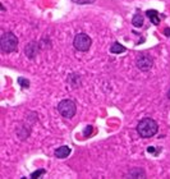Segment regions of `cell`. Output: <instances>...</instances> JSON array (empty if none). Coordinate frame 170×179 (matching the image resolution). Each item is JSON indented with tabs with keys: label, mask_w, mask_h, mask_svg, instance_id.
Instances as JSON below:
<instances>
[{
	"label": "cell",
	"mask_w": 170,
	"mask_h": 179,
	"mask_svg": "<svg viewBox=\"0 0 170 179\" xmlns=\"http://www.w3.org/2000/svg\"><path fill=\"white\" fill-rule=\"evenodd\" d=\"M157 131H159V126H157V123L151 118H145V119L140 120V123H138V126H137L138 134L143 138L153 137V136L157 133Z\"/></svg>",
	"instance_id": "cell-1"
},
{
	"label": "cell",
	"mask_w": 170,
	"mask_h": 179,
	"mask_svg": "<svg viewBox=\"0 0 170 179\" xmlns=\"http://www.w3.org/2000/svg\"><path fill=\"white\" fill-rule=\"evenodd\" d=\"M0 48L4 53H13L18 48V38L13 32H5L0 38Z\"/></svg>",
	"instance_id": "cell-2"
},
{
	"label": "cell",
	"mask_w": 170,
	"mask_h": 179,
	"mask_svg": "<svg viewBox=\"0 0 170 179\" xmlns=\"http://www.w3.org/2000/svg\"><path fill=\"white\" fill-rule=\"evenodd\" d=\"M58 110H59L61 116H64L67 119H71L76 115L77 106H76L74 101H72V100H61L59 105H58Z\"/></svg>",
	"instance_id": "cell-3"
},
{
	"label": "cell",
	"mask_w": 170,
	"mask_h": 179,
	"mask_svg": "<svg viewBox=\"0 0 170 179\" xmlns=\"http://www.w3.org/2000/svg\"><path fill=\"white\" fill-rule=\"evenodd\" d=\"M92 45V40L90 36L86 33H78L76 35L74 40H73V46L76 48V50L78 51H87Z\"/></svg>",
	"instance_id": "cell-4"
},
{
	"label": "cell",
	"mask_w": 170,
	"mask_h": 179,
	"mask_svg": "<svg viewBox=\"0 0 170 179\" xmlns=\"http://www.w3.org/2000/svg\"><path fill=\"white\" fill-rule=\"evenodd\" d=\"M136 65H137V68L140 69V71L147 72V71H150V69L152 68L153 61H152V59L148 55L140 54V55L137 56V59H136Z\"/></svg>",
	"instance_id": "cell-5"
},
{
	"label": "cell",
	"mask_w": 170,
	"mask_h": 179,
	"mask_svg": "<svg viewBox=\"0 0 170 179\" xmlns=\"http://www.w3.org/2000/svg\"><path fill=\"white\" fill-rule=\"evenodd\" d=\"M40 49H41V46L38 45L37 42L31 41V42H28V44L26 45V48H24V54L27 55V58H30V59H33V58L38 54Z\"/></svg>",
	"instance_id": "cell-6"
},
{
	"label": "cell",
	"mask_w": 170,
	"mask_h": 179,
	"mask_svg": "<svg viewBox=\"0 0 170 179\" xmlns=\"http://www.w3.org/2000/svg\"><path fill=\"white\" fill-rule=\"evenodd\" d=\"M69 154H71V149L68 146H61L55 150V156L58 159H65L69 156Z\"/></svg>",
	"instance_id": "cell-7"
},
{
	"label": "cell",
	"mask_w": 170,
	"mask_h": 179,
	"mask_svg": "<svg viewBox=\"0 0 170 179\" xmlns=\"http://www.w3.org/2000/svg\"><path fill=\"white\" fill-rule=\"evenodd\" d=\"M128 177L129 178H145L146 173H145V170L141 169V168H133L128 172Z\"/></svg>",
	"instance_id": "cell-8"
},
{
	"label": "cell",
	"mask_w": 170,
	"mask_h": 179,
	"mask_svg": "<svg viewBox=\"0 0 170 179\" xmlns=\"http://www.w3.org/2000/svg\"><path fill=\"white\" fill-rule=\"evenodd\" d=\"M146 14H147V17L150 18V21H151L153 25H159L160 23V18H159V14H157L156 10H147L146 12Z\"/></svg>",
	"instance_id": "cell-9"
},
{
	"label": "cell",
	"mask_w": 170,
	"mask_h": 179,
	"mask_svg": "<svg viewBox=\"0 0 170 179\" xmlns=\"http://www.w3.org/2000/svg\"><path fill=\"white\" fill-rule=\"evenodd\" d=\"M132 23L134 27H137V28H140V27H142L145 25V19H143V15L141 14H136L132 19Z\"/></svg>",
	"instance_id": "cell-10"
},
{
	"label": "cell",
	"mask_w": 170,
	"mask_h": 179,
	"mask_svg": "<svg viewBox=\"0 0 170 179\" xmlns=\"http://www.w3.org/2000/svg\"><path fill=\"white\" fill-rule=\"evenodd\" d=\"M110 51L113 54H122V53L125 51V48L123 45L119 44V42H114V44L111 45V48H110Z\"/></svg>",
	"instance_id": "cell-11"
},
{
	"label": "cell",
	"mask_w": 170,
	"mask_h": 179,
	"mask_svg": "<svg viewBox=\"0 0 170 179\" xmlns=\"http://www.w3.org/2000/svg\"><path fill=\"white\" fill-rule=\"evenodd\" d=\"M44 174H45L44 169H38V170H36V172H33L32 174H31V178H38V177L44 175Z\"/></svg>",
	"instance_id": "cell-12"
},
{
	"label": "cell",
	"mask_w": 170,
	"mask_h": 179,
	"mask_svg": "<svg viewBox=\"0 0 170 179\" xmlns=\"http://www.w3.org/2000/svg\"><path fill=\"white\" fill-rule=\"evenodd\" d=\"M18 82H19V84L23 87V88H27L30 86V81L28 79H24V78H18Z\"/></svg>",
	"instance_id": "cell-13"
},
{
	"label": "cell",
	"mask_w": 170,
	"mask_h": 179,
	"mask_svg": "<svg viewBox=\"0 0 170 179\" xmlns=\"http://www.w3.org/2000/svg\"><path fill=\"white\" fill-rule=\"evenodd\" d=\"M92 131H94V128H92V126H87V128H86V131H84V133H83V136H84V138H87V137H90V134L92 133Z\"/></svg>",
	"instance_id": "cell-14"
},
{
	"label": "cell",
	"mask_w": 170,
	"mask_h": 179,
	"mask_svg": "<svg viewBox=\"0 0 170 179\" xmlns=\"http://www.w3.org/2000/svg\"><path fill=\"white\" fill-rule=\"evenodd\" d=\"M72 1L76 4H92L95 0H72Z\"/></svg>",
	"instance_id": "cell-15"
},
{
	"label": "cell",
	"mask_w": 170,
	"mask_h": 179,
	"mask_svg": "<svg viewBox=\"0 0 170 179\" xmlns=\"http://www.w3.org/2000/svg\"><path fill=\"white\" fill-rule=\"evenodd\" d=\"M147 151H148L150 154H155V152H156L155 147H152V146H151V147H148V149H147Z\"/></svg>",
	"instance_id": "cell-16"
},
{
	"label": "cell",
	"mask_w": 170,
	"mask_h": 179,
	"mask_svg": "<svg viewBox=\"0 0 170 179\" xmlns=\"http://www.w3.org/2000/svg\"><path fill=\"white\" fill-rule=\"evenodd\" d=\"M164 33L168 37H170V28H165V30H164Z\"/></svg>",
	"instance_id": "cell-17"
},
{
	"label": "cell",
	"mask_w": 170,
	"mask_h": 179,
	"mask_svg": "<svg viewBox=\"0 0 170 179\" xmlns=\"http://www.w3.org/2000/svg\"><path fill=\"white\" fill-rule=\"evenodd\" d=\"M168 97H169V99H170V90H169V92H168Z\"/></svg>",
	"instance_id": "cell-18"
}]
</instances>
